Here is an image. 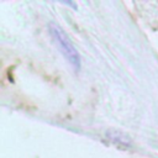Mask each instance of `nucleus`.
Returning <instances> with one entry per match:
<instances>
[{
  "mask_svg": "<svg viewBox=\"0 0 158 158\" xmlns=\"http://www.w3.org/2000/svg\"><path fill=\"white\" fill-rule=\"evenodd\" d=\"M49 32H51L54 42L57 43L58 48L63 53V56L70 62V64L75 69H79L80 68V58H79V54H78L74 44L72 43V41L68 38L67 33L58 25H56V23H51L49 25Z\"/></svg>",
  "mask_w": 158,
  "mask_h": 158,
  "instance_id": "obj_1",
  "label": "nucleus"
}]
</instances>
